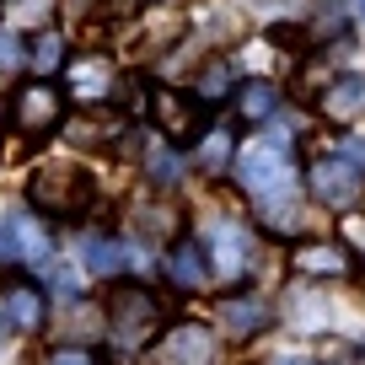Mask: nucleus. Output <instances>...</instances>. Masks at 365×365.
<instances>
[{
    "label": "nucleus",
    "instance_id": "obj_1",
    "mask_svg": "<svg viewBox=\"0 0 365 365\" xmlns=\"http://www.w3.org/2000/svg\"><path fill=\"white\" fill-rule=\"evenodd\" d=\"M103 307H108V349H113V360H135L161 339L167 307H161L156 290L135 285V279H113Z\"/></svg>",
    "mask_w": 365,
    "mask_h": 365
},
{
    "label": "nucleus",
    "instance_id": "obj_2",
    "mask_svg": "<svg viewBox=\"0 0 365 365\" xmlns=\"http://www.w3.org/2000/svg\"><path fill=\"white\" fill-rule=\"evenodd\" d=\"M231 178H237V188L258 210L290 205V199H296V156H290V135H263L258 145L237 150Z\"/></svg>",
    "mask_w": 365,
    "mask_h": 365
},
{
    "label": "nucleus",
    "instance_id": "obj_3",
    "mask_svg": "<svg viewBox=\"0 0 365 365\" xmlns=\"http://www.w3.org/2000/svg\"><path fill=\"white\" fill-rule=\"evenodd\" d=\"M91 199H97V182H91V172L76 167V161H48V167H38L33 178H27V205H33L38 215H48V220L86 215Z\"/></svg>",
    "mask_w": 365,
    "mask_h": 365
},
{
    "label": "nucleus",
    "instance_id": "obj_4",
    "mask_svg": "<svg viewBox=\"0 0 365 365\" xmlns=\"http://www.w3.org/2000/svg\"><path fill=\"white\" fill-rule=\"evenodd\" d=\"M150 124H156V135H167V145L194 150L215 129V108L199 91L188 97V91H172V86H150Z\"/></svg>",
    "mask_w": 365,
    "mask_h": 365
},
{
    "label": "nucleus",
    "instance_id": "obj_5",
    "mask_svg": "<svg viewBox=\"0 0 365 365\" xmlns=\"http://www.w3.org/2000/svg\"><path fill=\"white\" fill-rule=\"evenodd\" d=\"M182 33H188V16H182L178 6H140V11L124 16V43H129V54H140V59H156V54H167V48H178Z\"/></svg>",
    "mask_w": 365,
    "mask_h": 365
},
{
    "label": "nucleus",
    "instance_id": "obj_6",
    "mask_svg": "<svg viewBox=\"0 0 365 365\" xmlns=\"http://www.w3.org/2000/svg\"><path fill=\"white\" fill-rule=\"evenodd\" d=\"M307 188H312V199L328 205V210H354L365 199V167H360V161H349L344 150L317 156L307 167Z\"/></svg>",
    "mask_w": 365,
    "mask_h": 365
},
{
    "label": "nucleus",
    "instance_id": "obj_7",
    "mask_svg": "<svg viewBox=\"0 0 365 365\" xmlns=\"http://www.w3.org/2000/svg\"><path fill=\"white\" fill-rule=\"evenodd\" d=\"M65 97H70V91L48 86V81L16 86V97H11V129H16L22 140H43V135H54V129L65 124Z\"/></svg>",
    "mask_w": 365,
    "mask_h": 365
},
{
    "label": "nucleus",
    "instance_id": "obj_8",
    "mask_svg": "<svg viewBox=\"0 0 365 365\" xmlns=\"http://www.w3.org/2000/svg\"><path fill=\"white\" fill-rule=\"evenodd\" d=\"M205 247H210V263H215V274H220V279L242 285V279L252 274V237L237 226V220H210Z\"/></svg>",
    "mask_w": 365,
    "mask_h": 365
},
{
    "label": "nucleus",
    "instance_id": "obj_9",
    "mask_svg": "<svg viewBox=\"0 0 365 365\" xmlns=\"http://www.w3.org/2000/svg\"><path fill=\"white\" fill-rule=\"evenodd\" d=\"M156 360L161 365H215L220 360L215 333L199 328V322H172V328L156 339Z\"/></svg>",
    "mask_w": 365,
    "mask_h": 365
},
{
    "label": "nucleus",
    "instance_id": "obj_10",
    "mask_svg": "<svg viewBox=\"0 0 365 365\" xmlns=\"http://www.w3.org/2000/svg\"><path fill=\"white\" fill-rule=\"evenodd\" d=\"M167 279H172V290H182V296H194V290H205L210 285V274H215V263H210V247L199 237H172V247H167Z\"/></svg>",
    "mask_w": 365,
    "mask_h": 365
},
{
    "label": "nucleus",
    "instance_id": "obj_11",
    "mask_svg": "<svg viewBox=\"0 0 365 365\" xmlns=\"http://www.w3.org/2000/svg\"><path fill=\"white\" fill-rule=\"evenodd\" d=\"M65 86H70V97H81V103H113L118 91H124V81H118V70L108 65L103 54H86V59H70Z\"/></svg>",
    "mask_w": 365,
    "mask_h": 365
},
{
    "label": "nucleus",
    "instance_id": "obj_12",
    "mask_svg": "<svg viewBox=\"0 0 365 365\" xmlns=\"http://www.w3.org/2000/svg\"><path fill=\"white\" fill-rule=\"evenodd\" d=\"M0 312L11 322L16 333H38L48 322V307H43V290L27 285V279H11V285L0 290Z\"/></svg>",
    "mask_w": 365,
    "mask_h": 365
},
{
    "label": "nucleus",
    "instance_id": "obj_13",
    "mask_svg": "<svg viewBox=\"0 0 365 365\" xmlns=\"http://www.w3.org/2000/svg\"><path fill=\"white\" fill-rule=\"evenodd\" d=\"M360 108H365V76H328V86L317 91V113L328 124H349V118H360Z\"/></svg>",
    "mask_w": 365,
    "mask_h": 365
},
{
    "label": "nucleus",
    "instance_id": "obj_14",
    "mask_svg": "<svg viewBox=\"0 0 365 365\" xmlns=\"http://www.w3.org/2000/svg\"><path fill=\"white\" fill-rule=\"evenodd\" d=\"M81 263H86V274H97V279H124L129 263H135V247L118 237H97L91 231L86 242H81Z\"/></svg>",
    "mask_w": 365,
    "mask_h": 365
},
{
    "label": "nucleus",
    "instance_id": "obj_15",
    "mask_svg": "<svg viewBox=\"0 0 365 365\" xmlns=\"http://www.w3.org/2000/svg\"><path fill=\"white\" fill-rule=\"evenodd\" d=\"M274 322V307L258 296H226L220 301V328H226V339H252V333H263Z\"/></svg>",
    "mask_w": 365,
    "mask_h": 365
},
{
    "label": "nucleus",
    "instance_id": "obj_16",
    "mask_svg": "<svg viewBox=\"0 0 365 365\" xmlns=\"http://www.w3.org/2000/svg\"><path fill=\"white\" fill-rule=\"evenodd\" d=\"M118 135H129V129H124V118H113V113H76V118H65V140L81 145V150L118 145Z\"/></svg>",
    "mask_w": 365,
    "mask_h": 365
},
{
    "label": "nucleus",
    "instance_id": "obj_17",
    "mask_svg": "<svg viewBox=\"0 0 365 365\" xmlns=\"http://www.w3.org/2000/svg\"><path fill=\"white\" fill-rule=\"evenodd\" d=\"M290 263L307 279H344L349 274V247H339V242H301Z\"/></svg>",
    "mask_w": 365,
    "mask_h": 365
},
{
    "label": "nucleus",
    "instance_id": "obj_18",
    "mask_svg": "<svg viewBox=\"0 0 365 365\" xmlns=\"http://www.w3.org/2000/svg\"><path fill=\"white\" fill-rule=\"evenodd\" d=\"M11 231H16V263H27V269H48L54 263V237H48V226L33 215H11Z\"/></svg>",
    "mask_w": 365,
    "mask_h": 365
},
{
    "label": "nucleus",
    "instance_id": "obj_19",
    "mask_svg": "<svg viewBox=\"0 0 365 365\" xmlns=\"http://www.w3.org/2000/svg\"><path fill=\"white\" fill-rule=\"evenodd\" d=\"M65 317H59V339L65 344H91L108 339V307H91V301H65Z\"/></svg>",
    "mask_w": 365,
    "mask_h": 365
},
{
    "label": "nucleus",
    "instance_id": "obj_20",
    "mask_svg": "<svg viewBox=\"0 0 365 365\" xmlns=\"http://www.w3.org/2000/svg\"><path fill=\"white\" fill-rule=\"evenodd\" d=\"M285 103V91L274 86V81H242L237 86V118L242 124H269Z\"/></svg>",
    "mask_w": 365,
    "mask_h": 365
},
{
    "label": "nucleus",
    "instance_id": "obj_21",
    "mask_svg": "<svg viewBox=\"0 0 365 365\" xmlns=\"http://www.w3.org/2000/svg\"><path fill=\"white\" fill-rule=\"evenodd\" d=\"M231 150H237V135L215 124L194 150H188V156H194V167L205 172V178H220V172H231Z\"/></svg>",
    "mask_w": 365,
    "mask_h": 365
},
{
    "label": "nucleus",
    "instance_id": "obj_22",
    "mask_svg": "<svg viewBox=\"0 0 365 365\" xmlns=\"http://www.w3.org/2000/svg\"><path fill=\"white\" fill-rule=\"evenodd\" d=\"M194 91L205 97L210 108L226 103V97H237V65H231V59H210V65L194 76Z\"/></svg>",
    "mask_w": 365,
    "mask_h": 365
},
{
    "label": "nucleus",
    "instance_id": "obj_23",
    "mask_svg": "<svg viewBox=\"0 0 365 365\" xmlns=\"http://www.w3.org/2000/svg\"><path fill=\"white\" fill-rule=\"evenodd\" d=\"M188 167H194V156H182V145L150 150V156H145V178L156 182V188H178V182L188 178Z\"/></svg>",
    "mask_w": 365,
    "mask_h": 365
},
{
    "label": "nucleus",
    "instance_id": "obj_24",
    "mask_svg": "<svg viewBox=\"0 0 365 365\" xmlns=\"http://www.w3.org/2000/svg\"><path fill=\"white\" fill-rule=\"evenodd\" d=\"M27 65H33L38 76H54L59 65H70V43H65V33L43 27V33H38V43H33V54H27Z\"/></svg>",
    "mask_w": 365,
    "mask_h": 365
},
{
    "label": "nucleus",
    "instance_id": "obj_25",
    "mask_svg": "<svg viewBox=\"0 0 365 365\" xmlns=\"http://www.w3.org/2000/svg\"><path fill=\"white\" fill-rule=\"evenodd\" d=\"M43 365H108V360L91 349V344H65V339H54V349H43Z\"/></svg>",
    "mask_w": 365,
    "mask_h": 365
},
{
    "label": "nucleus",
    "instance_id": "obj_26",
    "mask_svg": "<svg viewBox=\"0 0 365 365\" xmlns=\"http://www.w3.org/2000/svg\"><path fill=\"white\" fill-rule=\"evenodd\" d=\"M27 54H33V48H22L16 27H0V76H6V70H22Z\"/></svg>",
    "mask_w": 365,
    "mask_h": 365
},
{
    "label": "nucleus",
    "instance_id": "obj_27",
    "mask_svg": "<svg viewBox=\"0 0 365 365\" xmlns=\"http://www.w3.org/2000/svg\"><path fill=\"white\" fill-rule=\"evenodd\" d=\"M322 365H365V349H354V344H328V349H322Z\"/></svg>",
    "mask_w": 365,
    "mask_h": 365
},
{
    "label": "nucleus",
    "instance_id": "obj_28",
    "mask_svg": "<svg viewBox=\"0 0 365 365\" xmlns=\"http://www.w3.org/2000/svg\"><path fill=\"white\" fill-rule=\"evenodd\" d=\"M16 258V231H11V220L0 215V263H11Z\"/></svg>",
    "mask_w": 365,
    "mask_h": 365
},
{
    "label": "nucleus",
    "instance_id": "obj_29",
    "mask_svg": "<svg viewBox=\"0 0 365 365\" xmlns=\"http://www.w3.org/2000/svg\"><path fill=\"white\" fill-rule=\"evenodd\" d=\"M76 274H70V269H54V296H65V301H76Z\"/></svg>",
    "mask_w": 365,
    "mask_h": 365
},
{
    "label": "nucleus",
    "instance_id": "obj_30",
    "mask_svg": "<svg viewBox=\"0 0 365 365\" xmlns=\"http://www.w3.org/2000/svg\"><path fill=\"white\" fill-rule=\"evenodd\" d=\"M339 150H344V156H349V161H360V167H365V140L344 135V140H339Z\"/></svg>",
    "mask_w": 365,
    "mask_h": 365
},
{
    "label": "nucleus",
    "instance_id": "obj_31",
    "mask_svg": "<svg viewBox=\"0 0 365 365\" xmlns=\"http://www.w3.org/2000/svg\"><path fill=\"white\" fill-rule=\"evenodd\" d=\"M349 242H354V247H360V252H365V220H360V215H354V220H349Z\"/></svg>",
    "mask_w": 365,
    "mask_h": 365
},
{
    "label": "nucleus",
    "instance_id": "obj_32",
    "mask_svg": "<svg viewBox=\"0 0 365 365\" xmlns=\"http://www.w3.org/2000/svg\"><path fill=\"white\" fill-rule=\"evenodd\" d=\"M274 365H322V360H307V354H279Z\"/></svg>",
    "mask_w": 365,
    "mask_h": 365
},
{
    "label": "nucleus",
    "instance_id": "obj_33",
    "mask_svg": "<svg viewBox=\"0 0 365 365\" xmlns=\"http://www.w3.org/2000/svg\"><path fill=\"white\" fill-rule=\"evenodd\" d=\"M6 333H11V322H6V312H0V344H6Z\"/></svg>",
    "mask_w": 365,
    "mask_h": 365
},
{
    "label": "nucleus",
    "instance_id": "obj_34",
    "mask_svg": "<svg viewBox=\"0 0 365 365\" xmlns=\"http://www.w3.org/2000/svg\"><path fill=\"white\" fill-rule=\"evenodd\" d=\"M354 16H360V22H365V0H354Z\"/></svg>",
    "mask_w": 365,
    "mask_h": 365
}]
</instances>
